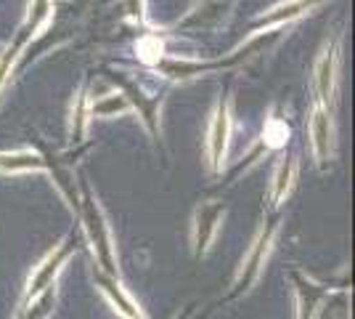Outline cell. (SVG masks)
I'll return each instance as SVG.
<instances>
[{
  "instance_id": "6da1fadb",
  "label": "cell",
  "mask_w": 355,
  "mask_h": 319,
  "mask_svg": "<svg viewBox=\"0 0 355 319\" xmlns=\"http://www.w3.org/2000/svg\"><path fill=\"white\" fill-rule=\"evenodd\" d=\"M77 213L83 215V227L88 231L90 247H93V256L98 261L101 272L109 274V277H117V259H114V245H112L109 224H106L104 213L96 205V199H93L85 181H83V199H80Z\"/></svg>"
},
{
  "instance_id": "7a4b0ae2",
  "label": "cell",
  "mask_w": 355,
  "mask_h": 319,
  "mask_svg": "<svg viewBox=\"0 0 355 319\" xmlns=\"http://www.w3.org/2000/svg\"><path fill=\"white\" fill-rule=\"evenodd\" d=\"M276 231H279V215H270L266 224H263V229L257 231V237H254L252 247L247 250L244 263H241V272H239V277L234 279L231 293L225 295V301H234V298H239V295H244V293L257 282V277H260L263 266H266V259H268V253H270V245H273Z\"/></svg>"
},
{
  "instance_id": "3957f363",
  "label": "cell",
  "mask_w": 355,
  "mask_h": 319,
  "mask_svg": "<svg viewBox=\"0 0 355 319\" xmlns=\"http://www.w3.org/2000/svg\"><path fill=\"white\" fill-rule=\"evenodd\" d=\"M72 250H74V234H69L67 243L61 245V247H56L53 253H48V256L35 266L30 282H27V288H24V295H21V301H19V309L32 304L37 295H43L45 290L56 288V274L61 272L64 261L72 256Z\"/></svg>"
},
{
  "instance_id": "277c9868",
  "label": "cell",
  "mask_w": 355,
  "mask_h": 319,
  "mask_svg": "<svg viewBox=\"0 0 355 319\" xmlns=\"http://www.w3.org/2000/svg\"><path fill=\"white\" fill-rule=\"evenodd\" d=\"M48 11H51V0H35L30 8V14H27V22H24V24L19 27V32H16L14 46H8L3 54H0V88H3L6 77H8V72H11V67H14L19 51L24 48V43L30 40L35 32L40 30V24L48 19Z\"/></svg>"
},
{
  "instance_id": "5b68a950",
  "label": "cell",
  "mask_w": 355,
  "mask_h": 319,
  "mask_svg": "<svg viewBox=\"0 0 355 319\" xmlns=\"http://www.w3.org/2000/svg\"><path fill=\"white\" fill-rule=\"evenodd\" d=\"M337 72H340V40L334 38V40L324 48L321 59L315 64V75H313V85H315V96H318V104L321 106L334 101L337 77H340Z\"/></svg>"
},
{
  "instance_id": "8992f818",
  "label": "cell",
  "mask_w": 355,
  "mask_h": 319,
  "mask_svg": "<svg viewBox=\"0 0 355 319\" xmlns=\"http://www.w3.org/2000/svg\"><path fill=\"white\" fill-rule=\"evenodd\" d=\"M223 213H225V208L220 202H205L196 211V215H193V253H196V259L209 250V243L215 240L218 227H220Z\"/></svg>"
},
{
  "instance_id": "52a82bcc",
  "label": "cell",
  "mask_w": 355,
  "mask_h": 319,
  "mask_svg": "<svg viewBox=\"0 0 355 319\" xmlns=\"http://www.w3.org/2000/svg\"><path fill=\"white\" fill-rule=\"evenodd\" d=\"M228 136H231V106H228V99H223L215 109L212 125H209V165H212V170L223 167L225 149H228Z\"/></svg>"
},
{
  "instance_id": "ba28073f",
  "label": "cell",
  "mask_w": 355,
  "mask_h": 319,
  "mask_svg": "<svg viewBox=\"0 0 355 319\" xmlns=\"http://www.w3.org/2000/svg\"><path fill=\"white\" fill-rule=\"evenodd\" d=\"M311 138H313V149L318 163L326 165L331 160V149H334V128H331V115L326 106H315L311 117Z\"/></svg>"
},
{
  "instance_id": "9c48e42d",
  "label": "cell",
  "mask_w": 355,
  "mask_h": 319,
  "mask_svg": "<svg viewBox=\"0 0 355 319\" xmlns=\"http://www.w3.org/2000/svg\"><path fill=\"white\" fill-rule=\"evenodd\" d=\"M96 279H98V288H101V293H104L106 298L112 301V306L117 309V314L122 319H146L144 314H141V309L135 306V301L122 290V285H119L117 277H109V274L98 272L96 274Z\"/></svg>"
},
{
  "instance_id": "30bf717a",
  "label": "cell",
  "mask_w": 355,
  "mask_h": 319,
  "mask_svg": "<svg viewBox=\"0 0 355 319\" xmlns=\"http://www.w3.org/2000/svg\"><path fill=\"white\" fill-rule=\"evenodd\" d=\"M295 176H297L295 157H284L279 170H276V176H273V183H270V195H268V208L270 211H276L284 199H286L289 189L295 186Z\"/></svg>"
},
{
  "instance_id": "8fae6325",
  "label": "cell",
  "mask_w": 355,
  "mask_h": 319,
  "mask_svg": "<svg viewBox=\"0 0 355 319\" xmlns=\"http://www.w3.org/2000/svg\"><path fill=\"white\" fill-rule=\"evenodd\" d=\"M53 304H56V290H45L43 295H37L32 304L21 306L16 311V319H48V314L53 311Z\"/></svg>"
},
{
  "instance_id": "7c38bea8",
  "label": "cell",
  "mask_w": 355,
  "mask_h": 319,
  "mask_svg": "<svg viewBox=\"0 0 355 319\" xmlns=\"http://www.w3.org/2000/svg\"><path fill=\"white\" fill-rule=\"evenodd\" d=\"M318 0H295V3H289V6H279V8H273L268 16L260 19V24H276V22H284V19H295L300 16L302 11H308L313 8Z\"/></svg>"
},
{
  "instance_id": "4fadbf2b",
  "label": "cell",
  "mask_w": 355,
  "mask_h": 319,
  "mask_svg": "<svg viewBox=\"0 0 355 319\" xmlns=\"http://www.w3.org/2000/svg\"><path fill=\"white\" fill-rule=\"evenodd\" d=\"M45 163L35 154H3L0 157V170H32L43 167Z\"/></svg>"
},
{
  "instance_id": "5bb4252c",
  "label": "cell",
  "mask_w": 355,
  "mask_h": 319,
  "mask_svg": "<svg viewBox=\"0 0 355 319\" xmlns=\"http://www.w3.org/2000/svg\"><path fill=\"white\" fill-rule=\"evenodd\" d=\"M286 125L284 122H279V120H270L266 125V144L268 147H282L284 141H286Z\"/></svg>"
},
{
  "instance_id": "9a60e30c",
  "label": "cell",
  "mask_w": 355,
  "mask_h": 319,
  "mask_svg": "<svg viewBox=\"0 0 355 319\" xmlns=\"http://www.w3.org/2000/svg\"><path fill=\"white\" fill-rule=\"evenodd\" d=\"M85 96H80L77 99V112H74V122H72V138L74 141H80L83 136V128H85Z\"/></svg>"
},
{
  "instance_id": "2e32d148",
  "label": "cell",
  "mask_w": 355,
  "mask_h": 319,
  "mask_svg": "<svg viewBox=\"0 0 355 319\" xmlns=\"http://www.w3.org/2000/svg\"><path fill=\"white\" fill-rule=\"evenodd\" d=\"M191 317H193V306H186V311H183L178 319H191Z\"/></svg>"
}]
</instances>
